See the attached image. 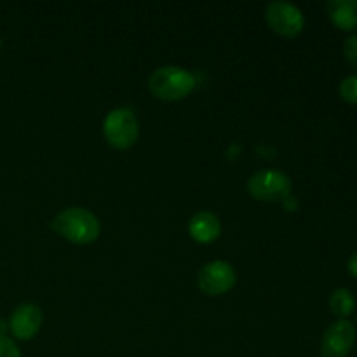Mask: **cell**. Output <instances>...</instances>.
Returning <instances> with one entry per match:
<instances>
[{
	"label": "cell",
	"instance_id": "obj_1",
	"mask_svg": "<svg viewBox=\"0 0 357 357\" xmlns=\"http://www.w3.org/2000/svg\"><path fill=\"white\" fill-rule=\"evenodd\" d=\"M58 236L73 244H91L100 237V220L84 208L63 209L51 223Z\"/></svg>",
	"mask_w": 357,
	"mask_h": 357
},
{
	"label": "cell",
	"instance_id": "obj_2",
	"mask_svg": "<svg viewBox=\"0 0 357 357\" xmlns=\"http://www.w3.org/2000/svg\"><path fill=\"white\" fill-rule=\"evenodd\" d=\"M194 75L178 66H160L149 79L150 93L164 101L183 100L194 91Z\"/></svg>",
	"mask_w": 357,
	"mask_h": 357
},
{
	"label": "cell",
	"instance_id": "obj_3",
	"mask_svg": "<svg viewBox=\"0 0 357 357\" xmlns=\"http://www.w3.org/2000/svg\"><path fill=\"white\" fill-rule=\"evenodd\" d=\"M103 135L114 149H131L139 135L138 119L129 108H115L105 117Z\"/></svg>",
	"mask_w": 357,
	"mask_h": 357
},
{
	"label": "cell",
	"instance_id": "obj_4",
	"mask_svg": "<svg viewBox=\"0 0 357 357\" xmlns=\"http://www.w3.org/2000/svg\"><path fill=\"white\" fill-rule=\"evenodd\" d=\"M291 180L281 171H260L248 181V192L251 197L261 202L286 201L291 195Z\"/></svg>",
	"mask_w": 357,
	"mask_h": 357
},
{
	"label": "cell",
	"instance_id": "obj_5",
	"mask_svg": "<svg viewBox=\"0 0 357 357\" xmlns=\"http://www.w3.org/2000/svg\"><path fill=\"white\" fill-rule=\"evenodd\" d=\"M265 17H267L268 26L281 37H296L302 33L303 26H305V17H303L302 10L288 2L268 3Z\"/></svg>",
	"mask_w": 357,
	"mask_h": 357
},
{
	"label": "cell",
	"instance_id": "obj_6",
	"mask_svg": "<svg viewBox=\"0 0 357 357\" xmlns=\"http://www.w3.org/2000/svg\"><path fill=\"white\" fill-rule=\"evenodd\" d=\"M236 271H234V267L229 261L223 260H215L206 264L201 268L197 278V284L201 288V291L211 296H218L230 291L234 288V284H236Z\"/></svg>",
	"mask_w": 357,
	"mask_h": 357
},
{
	"label": "cell",
	"instance_id": "obj_7",
	"mask_svg": "<svg viewBox=\"0 0 357 357\" xmlns=\"http://www.w3.org/2000/svg\"><path fill=\"white\" fill-rule=\"evenodd\" d=\"M356 344V328L349 319H338L324 331L319 357H347Z\"/></svg>",
	"mask_w": 357,
	"mask_h": 357
},
{
	"label": "cell",
	"instance_id": "obj_8",
	"mask_svg": "<svg viewBox=\"0 0 357 357\" xmlns=\"http://www.w3.org/2000/svg\"><path fill=\"white\" fill-rule=\"evenodd\" d=\"M42 326V310L35 303H23L9 319V331L17 340H31Z\"/></svg>",
	"mask_w": 357,
	"mask_h": 357
},
{
	"label": "cell",
	"instance_id": "obj_9",
	"mask_svg": "<svg viewBox=\"0 0 357 357\" xmlns=\"http://www.w3.org/2000/svg\"><path fill=\"white\" fill-rule=\"evenodd\" d=\"M188 232L192 239H195L201 244H211L222 234V223L213 213L201 211L194 215L188 222Z\"/></svg>",
	"mask_w": 357,
	"mask_h": 357
},
{
	"label": "cell",
	"instance_id": "obj_10",
	"mask_svg": "<svg viewBox=\"0 0 357 357\" xmlns=\"http://www.w3.org/2000/svg\"><path fill=\"white\" fill-rule=\"evenodd\" d=\"M326 10L338 30H357V0H331L326 3Z\"/></svg>",
	"mask_w": 357,
	"mask_h": 357
},
{
	"label": "cell",
	"instance_id": "obj_11",
	"mask_svg": "<svg viewBox=\"0 0 357 357\" xmlns=\"http://www.w3.org/2000/svg\"><path fill=\"white\" fill-rule=\"evenodd\" d=\"M330 310L338 319H347L356 310V298L351 289L338 288L330 296Z\"/></svg>",
	"mask_w": 357,
	"mask_h": 357
},
{
	"label": "cell",
	"instance_id": "obj_12",
	"mask_svg": "<svg viewBox=\"0 0 357 357\" xmlns=\"http://www.w3.org/2000/svg\"><path fill=\"white\" fill-rule=\"evenodd\" d=\"M338 93H340L342 100H344L345 103L357 105V75L345 77L340 82Z\"/></svg>",
	"mask_w": 357,
	"mask_h": 357
},
{
	"label": "cell",
	"instance_id": "obj_13",
	"mask_svg": "<svg viewBox=\"0 0 357 357\" xmlns=\"http://www.w3.org/2000/svg\"><path fill=\"white\" fill-rule=\"evenodd\" d=\"M0 357H21L16 342L6 335H0Z\"/></svg>",
	"mask_w": 357,
	"mask_h": 357
},
{
	"label": "cell",
	"instance_id": "obj_14",
	"mask_svg": "<svg viewBox=\"0 0 357 357\" xmlns=\"http://www.w3.org/2000/svg\"><path fill=\"white\" fill-rule=\"evenodd\" d=\"M344 56L349 63L357 70V35H352L344 44Z\"/></svg>",
	"mask_w": 357,
	"mask_h": 357
},
{
	"label": "cell",
	"instance_id": "obj_15",
	"mask_svg": "<svg viewBox=\"0 0 357 357\" xmlns=\"http://www.w3.org/2000/svg\"><path fill=\"white\" fill-rule=\"evenodd\" d=\"M347 271H349V274L352 275V278L357 279V251H354V253H352V257L349 258Z\"/></svg>",
	"mask_w": 357,
	"mask_h": 357
},
{
	"label": "cell",
	"instance_id": "obj_16",
	"mask_svg": "<svg viewBox=\"0 0 357 357\" xmlns=\"http://www.w3.org/2000/svg\"><path fill=\"white\" fill-rule=\"evenodd\" d=\"M3 331H6V324H3V321L0 319V335H3Z\"/></svg>",
	"mask_w": 357,
	"mask_h": 357
}]
</instances>
